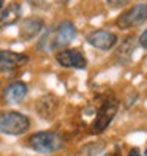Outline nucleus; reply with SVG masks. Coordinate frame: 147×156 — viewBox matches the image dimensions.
Here are the masks:
<instances>
[{
  "label": "nucleus",
  "mask_w": 147,
  "mask_h": 156,
  "mask_svg": "<svg viewBox=\"0 0 147 156\" xmlns=\"http://www.w3.org/2000/svg\"><path fill=\"white\" fill-rule=\"evenodd\" d=\"M87 43L95 49L109 51L117 44V36L108 30H95L87 35Z\"/></svg>",
  "instance_id": "obj_8"
},
{
  "label": "nucleus",
  "mask_w": 147,
  "mask_h": 156,
  "mask_svg": "<svg viewBox=\"0 0 147 156\" xmlns=\"http://www.w3.org/2000/svg\"><path fill=\"white\" fill-rule=\"evenodd\" d=\"M30 128L29 117L21 112H0V133L8 136L25 134Z\"/></svg>",
  "instance_id": "obj_3"
},
{
  "label": "nucleus",
  "mask_w": 147,
  "mask_h": 156,
  "mask_svg": "<svg viewBox=\"0 0 147 156\" xmlns=\"http://www.w3.org/2000/svg\"><path fill=\"white\" fill-rule=\"evenodd\" d=\"M145 156H147V148H145Z\"/></svg>",
  "instance_id": "obj_22"
},
{
  "label": "nucleus",
  "mask_w": 147,
  "mask_h": 156,
  "mask_svg": "<svg viewBox=\"0 0 147 156\" xmlns=\"http://www.w3.org/2000/svg\"><path fill=\"white\" fill-rule=\"evenodd\" d=\"M59 2H62V3H68L70 0H59Z\"/></svg>",
  "instance_id": "obj_21"
},
{
  "label": "nucleus",
  "mask_w": 147,
  "mask_h": 156,
  "mask_svg": "<svg viewBox=\"0 0 147 156\" xmlns=\"http://www.w3.org/2000/svg\"><path fill=\"white\" fill-rule=\"evenodd\" d=\"M29 93V87L24 82H13L3 91V99L6 104H19Z\"/></svg>",
  "instance_id": "obj_11"
},
{
  "label": "nucleus",
  "mask_w": 147,
  "mask_h": 156,
  "mask_svg": "<svg viewBox=\"0 0 147 156\" xmlns=\"http://www.w3.org/2000/svg\"><path fill=\"white\" fill-rule=\"evenodd\" d=\"M139 44H141V48H144L145 51H147V29L141 33V36H139Z\"/></svg>",
  "instance_id": "obj_16"
},
{
  "label": "nucleus",
  "mask_w": 147,
  "mask_h": 156,
  "mask_svg": "<svg viewBox=\"0 0 147 156\" xmlns=\"http://www.w3.org/2000/svg\"><path fill=\"white\" fill-rule=\"evenodd\" d=\"M27 63H29V57L25 54L13 51H0V73H10L19 69Z\"/></svg>",
  "instance_id": "obj_7"
},
{
  "label": "nucleus",
  "mask_w": 147,
  "mask_h": 156,
  "mask_svg": "<svg viewBox=\"0 0 147 156\" xmlns=\"http://www.w3.org/2000/svg\"><path fill=\"white\" fill-rule=\"evenodd\" d=\"M130 2H131V0H106V3L111 8H114V10H117V8H123Z\"/></svg>",
  "instance_id": "obj_15"
},
{
  "label": "nucleus",
  "mask_w": 147,
  "mask_h": 156,
  "mask_svg": "<svg viewBox=\"0 0 147 156\" xmlns=\"http://www.w3.org/2000/svg\"><path fill=\"white\" fill-rule=\"evenodd\" d=\"M105 156H122V154L117 153V151H112V153H108V154H105Z\"/></svg>",
  "instance_id": "obj_19"
},
{
  "label": "nucleus",
  "mask_w": 147,
  "mask_h": 156,
  "mask_svg": "<svg viewBox=\"0 0 147 156\" xmlns=\"http://www.w3.org/2000/svg\"><path fill=\"white\" fill-rule=\"evenodd\" d=\"M134 49H136V38L134 36H127L116 52V60L119 63H123L125 65V63H128L131 60Z\"/></svg>",
  "instance_id": "obj_13"
},
{
  "label": "nucleus",
  "mask_w": 147,
  "mask_h": 156,
  "mask_svg": "<svg viewBox=\"0 0 147 156\" xmlns=\"http://www.w3.org/2000/svg\"><path fill=\"white\" fill-rule=\"evenodd\" d=\"M117 111H119V101L114 96L105 98V101L100 104L98 111H97L94 123H92V128H90L92 133H95V134L103 133L106 128L111 125V122L114 120Z\"/></svg>",
  "instance_id": "obj_4"
},
{
  "label": "nucleus",
  "mask_w": 147,
  "mask_h": 156,
  "mask_svg": "<svg viewBox=\"0 0 147 156\" xmlns=\"http://www.w3.org/2000/svg\"><path fill=\"white\" fill-rule=\"evenodd\" d=\"M21 14H22V8L17 2L10 3L6 8H3L0 11V27H8V25H13L17 21L21 19Z\"/></svg>",
  "instance_id": "obj_12"
},
{
  "label": "nucleus",
  "mask_w": 147,
  "mask_h": 156,
  "mask_svg": "<svg viewBox=\"0 0 147 156\" xmlns=\"http://www.w3.org/2000/svg\"><path fill=\"white\" fill-rule=\"evenodd\" d=\"M35 109H36V114H38L41 118L51 120V118H54L56 114H57L59 101L54 95H44L35 103Z\"/></svg>",
  "instance_id": "obj_10"
},
{
  "label": "nucleus",
  "mask_w": 147,
  "mask_h": 156,
  "mask_svg": "<svg viewBox=\"0 0 147 156\" xmlns=\"http://www.w3.org/2000/svg\"><path fill=\"white\" fill-rule=\"evenodd\" d=\"M145 21H147V3H138L119 16L116 25L120 30H128L144 24Z\"/></svg>",
  "instance_id": "obj_5"
},
{
  "label": "nucleus",
  "mask_w": 147,
  "mask_h": 156,
  "mask_svg": "<svg viewBox=\"0 0 147 156\" xmlns=\"http://www.w3.org/2000/svg\"><path fill=\"white\" fill-rule=\"evenodd\" d=\"M56 60L63 68L84 69L87 66V58L79 49H62L56 54Z\"/></svg>",
  "instance_id": "obj_6"
},
{
  "label": "nucleus",
  "mask_w": 147,
  "mask_h": 156,
  "mask_svg": "<svg viewBox=\"0 0 147 156\" xmlns=\"http://www.w3.org/2000/svg\"><path fill=\"white\" fill-rule=\"evenodd\" d=\"M44 29V22L38 16H30L24 19L19 25V38L24 41H30L35 36H38Z\"/></svg>",
  "instance_id": "obj_9"
},
{
  "label": "nucleus",
  "mask_w": 147,
  "mask_h": 156,
  "mask_svg": "<svg viewBox=\"0 0 147 156\" xmlns=\"http://www.w3.org/2000/svg\"><path fill=\"white\" fill-rule=\"evenodd\" d=\"M3 8V0H0V10Z\"/></svg>",
  "instance_id": "obj_20"
},
{
  "label": "nucleus",
  "mask_w": 147,
  "mask_h": 156,
  "mask_svg": "<svg viewBox=\"0 0 147 156\" xmlns=\"http://www.w3.org/2000/svg\"><path fill=\"white\" fill-rule=\"evenodd\" d=\"M29 147L41 154H51L59 151L63 147L62 136L54 131H40L29 137Z\"/></svg>",
  "instance_id": "obj_2"
},
{
  "label": "nucleus",
  "mask_w": 147,
  "mask_h": 156,
  "mask_svg": "<svg viewBox=\"0 0 147 156\" xmlns=\"http://www.w3.org/2000/svg\"><path fill=\"white\" fill-rule=\"evenodd\" d=\"M127 156H141V151H139V148H131Z\"/></svg>",
  "instance_id": "obj_18"
},
{
  "label": "nucleus",
  "mask_w": 147,
  "mask_h": 156,
  "mask_svg": "<svg viewBox=\"0 0 147 156\" xmlns=\"http://www.w3.org/2000/svg\"><path fill=\"white\" fill-rule=\"evenodd\" d=\"M76 38V27L70 21H62L57 27L49 29L38 43V51L41 52H52L54 49L67 48L71 41Z\"/></svg>",
  "instance_id": "obj_1"
},
{
  "label": "nucleus",
  "mask_w": 147,
  "mask_h": 156,
  "mask_svg": "<svg viewBox=\"0 0 147 156\" xmlns=\"http://www.w3.org/2000/svg\"><path fill=\"white\" fill-rule=\"evenodd\" d=\"M27 3L32 6H41L44 3V0H27Z\"/></svg>",
  "instance_id": "obj_17"
},
{
  "label": "nucleus",
  "mask_w": 147,
  "mask_h": 156,
  "mask_svg": "<svg viewBox=\"0 0 147 156\" xmlns=\"http://www.w3.org/2000/svg\"><path fill=\"white\" fill-rule=\"evenodd\" d=\"M106 148V142L98 139V140H92V142H87L81 147V148L76 151L75 156H97L100 154L103 150Z\"/></svg>",
  "instance_id": "obj_14"
}]
</instances>
